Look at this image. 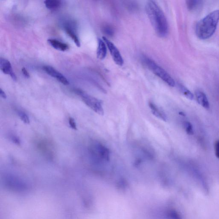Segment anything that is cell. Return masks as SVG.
<instances>
[{
	"label": "cell",
	"instance_id": "1",
	"mask_svg": "<svg viewBox=\"0 0 219 219\" xmlns=\"http://www.w3.org/2000/svg\"><path fill=\"white\" fill-rule=\"evenodd\" d=\"M146 11L156 33L160 37H166L168 33V23L158 3L154 1H148L146 3Z\"/></svg>",
	"mask_w": 219,
	"mask_h": 219
},
{
	"label": "cell",
	"instance_id": "2",
	"mask_svg": "<svg viewBox=\"0 0 219 219\" xmlns=\"http://www.w3.org/2000/svg\"><path fill=\"white\" fill-rule=\"evenodd\" d=\"M219 22V10H215L199 21L196 26V33L201 39L210 38L216 30Z\"/></svg>",
	"mask_w": 219,
	"mask_h": 219
},
{
	"label": "cell",
	"instance_id": "3",
	"mask_svg": "<svg viewBox=\"0 0 219 219\" xmlns=\"http://www.w3.org/2000/svg\"><path fill=\"white\" fill-rule=\"evenodd\" d=\"M142 60L144 65L154 74L167 83L169 86L172 87L175 86V81L174 79L154 60L146 56H143Z\"/></svg>",
	"mask_w": 219,
	"mask_h": 219
},
{
	"label": "cell",
	"instance_id": "4",
	"mask_svg": "<svg viewBox=\"0 0 219 219\" xmlns=\"http://www.w3.org/2000/svg\"><path fill=\"white\" fill-rule=\"evenodd\" d=\"M75 92L81 97L82 100L87 106L97 114L104 115V110L102 102L99 99L88 94L80 89H75Z\"/></svg>",
	"mask_w": 219,
	"mask_h": 219
},
{
	"label": "cell",
	"instance_id": "5",
	"mask_svg": "<svg viewBox=\"0 0 219 219\" xmlns=\"http://www.w3.org/2000/svg\"><path fill=\"white\" fill-rule=\"evenodd\" d=\"M63 28L67 34L72 39L77 46L80 47L81 46V43L79 37L77 34L76 23L71 21H66L64 22Z\"/></svg>",
	"mask_w": 219,
	"mask_h": 219
},
{
	"label": "cell",
	"instance_id": "6",
	"mask_svg": "<svg viewBox=\"0 0 219 219\" xmlns=\"http://www.w3.org/2000/svg\"><path fill=\"white\" fill-rule=\"evenodd\" d=\"M103 39L108 47L111 56L116 64L119 66L123 65L124 64L123 59L117 48L106 37H103Z\"/></svg>",
	"mask_w": 219,
	"mask_h": 219
},
{
	"label": "cell",
	"instance_id": "7",
	"mask_svg": "<svg viewBox=\"0 0 219 219\" xmlns=\"http://www.w3.org/2000/svg\"><path fill=\"white\" fill-rule=\"evenodd\" d=\"M43 71H45L47 74L51 77L55 78L60 82L65 85H68L70 84L69 81L64 75L57 71L54 68L50 65H44L42 68Z\"/></svg>",
	"mask_w": 219,
	"mask_h": 219
},
{
	"label": "cell",
	"instance_id": "8",
	"mask_svg": "<svg viewBox=\"0 0 219 219\" xmlns=\"http://www.w3.org/2000/svg\"><path fill=\"white\" fill-rule=\"evenodd\" d=\"M0 68L3 73L9 75L13 80L16 81L17 77L13 71L11 63L9 60L1 57L0 58Z\"/></svg>",
	"mask_w": 219,
	"mask_h": 219
},
{
	"label": "cell",
	"instance_id": "9",
	"mask_svg": "<svg viewBox=\"0 0 219 219\" xmlns=\"http://www.w3.org/2000/svg\"><path fill=\"white\" fill-rule=\"evenodd\" d=\"M149 105L151 110V112L154 116L164 122L167 121L168 118L167 115L162 110L160 109L152 102H149Z\"/></svg>",
	"mask_w": 219,
	"mask_h": 219
},
{
	"label": "cell",
	"instance_id": "10",
	"mask_svg": "<svg viewBox=\"0 0 219 219\" xmlns=\"http://www.w3.org/2000/svg\"><path fill=\"white\" fill-rule=\"evenodd\" d=\"M94 148L96 153L102 159L108 161L110 159V152L108 149L104 145L100 143H96L94 145Z\"/></svg>",
	"mask_w": 219,
	"mask_h": 219
},
{
	"label": "cell",
	"instance_id": "11",
	"mask_svg": "<svg viewBox=\"0 0 219 219\" xmlns=\"http://www.w3.org/2000/svg\"><path fill=\"white\" fill-rule=\"evenodd\" d=\"M196 97L198 103L204 108L208 109L210 108V104L208 98L203 92L200 91H196L195 92Z\"/></svg>",
	"mask_w": 219,
	"mask_h": 219
},
{
	"label": "cell",
	"instance_id": "12",
	"mask_svg": "<svg viewBox=\"0 0 219 219\" xmlns=\"http://www.w3.org/2000/svg\"><path fill=\"white\" fill-rule=\"evenodd\" d=\"M48 42L52 47L59 51H65L69 49V45L66 43L54 39H48Z\"/></svg>",
	"mask_w": 219,
	"mask_h": 219
},
{
	"label": "cell",
	"instance_id": "13",
	"mask_svg": "<svg viewBox=\"0 0 219 219\" xmlns=\"http://www.w3.org/2000/svg\"><path fill=\"white\" fill-rule=\"evenodd\" d=\"M106 43L103 40L98 39V48L97 50V57L98 59L102 60L106 57L107 50Z\"/></svg>",
	"mask_w": 219,
	"mask_h": 219
},
{
	"label": "cell",
	"instance_id": "14",
	"mask_svg": "<svg viewBox=\"0 0 219 219\" xmlns=\"http://www.w3.org/2000/svg\"><path fill=\"white\" fill-rule=\"evenodd\" d=\"M44 3L45 7L50 10L57 9L62 4L61 1L59 0H46Z\"/></svg>",
	"mask_w": 219,
	"mask_h": 219
},
{
	"label": "cell",
	"instance_id": "15",
	"mask_svg": "<svg viewBox=\"0 0 219 219\" xmlns=\"http://www.w3.org/2000/svg\"><path fill=\"white\" fill-rule=\"evenodd\" d=\"M102 32L108 37H112L114 36L115 30L112 25L108 24H105L102 27Z\"/></svg>",
	"mask_w": 219,
	"mask_h": 219
},
{
	"label": "cell",
	"instance_id": "16",
	"mask_svg": "<svg viewBox=\"0 0 219 219\" xmlns=\"http://www.w3.org/2000/svg\"><path fill=\"white\" fill-rule=\"evenodd\" d=\"M202 1L198 0H190L186 1L187 9L190 11L194 10L202 3Z\"/></svg>",
	"mask_w": 219,
	"mask_h": 219
},
{
	"label": "cell",
	"instance_id": "17",
	"mask_svg": "<svg viewBox=\"0 0 219 219\" xmlns=\"http://www.w3.org/2000/svg\"><path fill=\"white\" fill-rule=\"evenodd\" d=\"M178 86H179V88L180 89L181 93H182L185 96L187 97V99H189L190 100H193L194 98V96L193 95L192 92H191L188 89H187L185 86L184 85L181 84H179Z\"/></svg>",
	"mask_w": 219,
	"mask_h": 219
},
{
	"label": "cell",
	"instance_id": "18",
	"mask_svg": "<svg viewBox=\"0 0 219 219\" xmlns=\"http://www.w3.org/2000/svg\"><path fill=\"white\" fill-rule=\"evenodd\" d=\"M18 116H19L21 120H22L24 123L27 124H29L30 123V119H29V116H28V115L25 112L21 111H18Z\"/></svg>",
	"mask_w": 219,
	"mask_h": 219
},
{
	"label": "cell",
	"instance_id": "19",
	"mask_svg": "<svg viewBox=\"0 0 219 219\" xmlns=\"http://www.w3.org/2000/svg\"><path fill=\"white\" fill-rule=\"evenodd\" d=\"M183 126L187 134L190 135H192L194 134V132L193 126L190 123L187 121L183 123Z\"/></svg>",
	"mask_w": 219,
	"mask_h": 219
},
{
	"label": "cell",
	"instance_id": "20",
	"mask_svg": "<svg viewBox=\"0 0 219 219\" xmlns=\"http://www.w3.org/2000/svg\"><path fill=\"white\" fill-rule=\"evenodd\" d=\"M9 139H10V140L13 143H14L17 145H20L21 144V141L20 140L19 138L16 135H10V137H9Z\"/></svg>",
	"mask_w": 219,
	"mask_h": 219
},
{
	"label": "cell",
	"instance_id": "21",
	"mask_svg": "<svg viewBox=\"0 0 219 219\" xmlns=\"http://www.w3.org/2000/svg\"><path fill=\"white\" fill-rule=\"evenodd\" d=\"M69 123L70 127L75 130H77V127L76 123L75 122V119L72 117H70L69 119Z\"/></svg>",
	"mask_w": 219,
	"mask_h": 219
},
{
	"label": "cell",
	"instance_id": "22",
	"mask_svg": "<svg viewBox=\"0 0 219 219\" xmlns=\"http://www.w3.org/2000/svg\"><path fill=\"white\" fill-rule=\"evenodd\" d=\"M214 149H215V154L216 157L219 159V140H217L215 142Z\"/></svg>",
	"mask_w": 219,
	"mask_h": 219
},
{
	"label": "cell",
	"instance_id": "23",
	"mask_svg": "<svg viewBox=\"0 0 219 219\" xmlns=\"http://www.w3.org/2000/svg\"><path fill=\"white\" fill-rule=\"evenodd\" d=\"M22 73H23V74L24 76V77L28 78H30V74H29V72H28L27 70H26V69L25 68H22Z\"/></svg>",
	"mask_w": 219,
	"mask_h": 219
},
{
	"label": "cell",
	"instance_id": "24",
	"mask_svg": "<svg viewBox=\"0 0 219 219\" xmlns=\"http://www.w3.org/2000/svg\"><path fill=\"white\" fill-rule=\"evenodd\" d=\"M0 95L3 99H6L7 98L6 94L5 92L2 90V89H0Z\"/></svg>",
	"mask_w": 219,
	"mask_h": 219
}]
</instances>
